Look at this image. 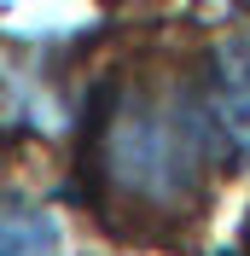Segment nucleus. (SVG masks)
Masks as SVG:
<instances>
[{"label":"nucleus","mask_w":250,"mask_h":256,"mask_svg":"<svg viewBox=\"0 0 250 256\" xmlns=\"http://www.w3.org/2000/svg\"><path fill=\"white\" fill-rule=\"evenodd\" d=\"M250 169L221 111L210 47H163L110 70L82 122V186L116 239L198 250L221 192Z\"/></svg>","instance_id":"f257e3e1"},{"label":"nucleus","mask_w":250,"mask_h":256,"mask_svg":"<svg viewBox=\"0 0 250 256\" xmlns=\"http://www.w3.org/2000/svg\"><path fill=\"white\" fill-rule=\"evenodd\" d=\"M0 256H64V233L47 198L0 186Z\"/></svg>","instance_id":"f03ea898"},{"label":"nucleus","mask_w":250,"mask_h":256,"mask_svg":"<svg viewBox=\"0 0 250 256\" xmlns=\"http://www.w3.org/2000/svg\"><path fill=\"white\" fill-rule=\"evenodd\" d=\"M238 256H250V222H244V239H238Z\"/></svg>","instance_id":"7ed1b4c3"}]
</instances>
